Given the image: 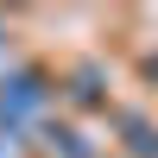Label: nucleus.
I'll return each instance as SVG.
<instances>
[{
    "label": "nucleus",
    "instance_id": "f03ea898",
    "mask_svg": "<svg viewBox=\"0 0 158 158\" xmlns=\"http://www.w3.org/2000/svg\"><path fill=\"white\" fill-rule=\"evenodd\" d=\"M146 76H152V82H158V57H152V63H146Z\"/></svg>",
    "mask_w": 158,
    "mask_h": 158
},
{
    "label": "nucleus",
    "instance_id": "f257e3e1",
    "mask_svg": "<svg viewBox=\"0 0 158 158\" xmlns=\"http://www.w3.org/2000/svg\"><path fill=\"white\" fill-rule=\"evenodd\" d=\"M51 101V89H44V76H32V70H19L13 82H0V120L6 127H19L25 114H38Z\"/></svg>",
    "mask_w": 158,
    "mask_h": 158
}]
</instances>
